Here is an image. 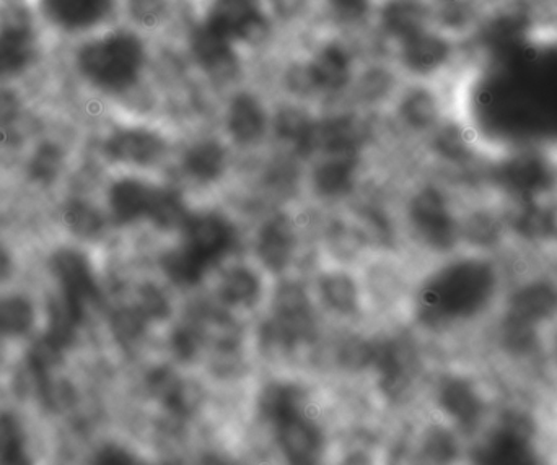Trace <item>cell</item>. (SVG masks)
I'll use <instances>...</instances> for the list:
<instances>
[{
    "label": "cell",
    "mask_w": 557,
    "mask_h": 465,
    "mask_svg": "<svg viewBox=\"0 0 557 465\" xmlns=\"http://www.w3.org/2000/svg\"><path fill=\"white\" fill-rule=\"evenodd\" d=\"M146 46L131 29H100L78 39L72 54L75 74L95 90L123 95L146 68Z\"/></svg>",
    "instance_id": "6da1fadb"
},
{
    "label": "cell",
    "mask_w": 557,
    "mask_h": 465,
    "mask_svg": "<svg viewBox=\"0 0 557 465\" xmlns=\"http://www.w3.org/2000/svg\"><path fill=\"white\" fill-rule=\"evenodd\" d=\"M183 241L162 257V268L178 285H196L212 265L237 246V230L222 215H189L183 224Z\"/></svg>",
    "instance_id": "7a4b0ae2"
},
{
    "label": "cell",
    "mask_w": 557,
    "mask_h": 465,
    "mask_svg": "<svg viewBox=\"0 0 557 465\" xmlns=\"http://www.w3.org/2000/svg\"><path fill=\"white\" fill-rule=\"evenodd\" d=\"M41 26L32 3H0V84L22 77L38 64Z\"/></svg>",
    "instance_id": "3957f363"
},
{
    "label": "cell",
    "mask_w": 557,
    "mask_h": 465,
    "mask_svg": "<svg viewBox=\"0 0 557 465\" xmlns=\"http://www.w3.org/2000/svg\"><path fill=\"white\" fill-rule=\"evenodd\" d=\"M474 262L448 265L425 281L419 297V317L428 326H441L470 314L476 306L478 268Z\"/></svg>",
    "instance_id": "277c9868"
},
{
    "label": "cell",
    "mask_w": 557,
    "mask_h": 465,
    "mask_svg": "<svg viewBox=\"0 0 557 465\" xmlns=\"http://www.w3.org/2000/svg\"><path fill=\"white\" fill-rule=\"evenodd\" d=\"M32 5L49 32L78 41L104 28L117 0H33Z\"/></svg>",
    "instance_id": "5b68a950"
},
{
    "label": "cell",
    "mask_w": 557,
    "mask_h": 465,
    "mask_svg": "<svg viewBox=\"0 0 557 465\" xmlns=\"http://www.w3.org/2000/svg\"><path fill=\"white\" fill-rule=\"evenodd\" d=\"M314 323L307 294L295 285H287L277 291L273 319L264 324L263 343L276 349H292L295 343L305 342L313 336Z\"/></svg>",
    "instance_id": "8992f818"
},
{
    "label": "cell",
    "mask_w": 557,
    "mask_h": 465,
    "mask_svg": "<svg viewBox=\"0 0 557 465\" xmlns=\"http://www.w3.org/2000/svg\"><path fill=\"white\" fill-rule=\"evenodd\" d=\"M52 277L58 280L59 290L69 303L84 311L88 303L100 297L90 262L77 249L64 248L55 251L49 261Z\"/></svg>",
    "instance_id": "52a82bcc"
},
{
    "label": "cell",
    "mask_w": 557,
    "mask_h": 465,
    "mask_svg": "<svg viewBox=\"0 0 557 465\" xmlns=\"http://www.w3.org/2000/svg\"><path fill=\"white\" fill-rule=\"evenodd\" d=\"M205 23L234 42L255 41L267 29L261 0H214Z\"/></svg>",
    "instance_id": "ba28073f"
},
{
    "label": "cell",
    "mask_w": 557,
    "mask_h": 465,
    "mask_svg": "<svg viewBox=\"0 0 557 465\" xmlns=\"http://www.w3.org/2000/svg\"><path fill=\"white\" fill-rule=\"evenodd\" d=\"M104 155L114 163L131 166H150L165 153V142L159 134L144 127L116 130L104 142Z\"/></svg>",
    "instance_id": "9c48e42d"
},
{
    "label": "cell",
    "mask_w": 557,
    "mask_h": 465,
    "mask_svg": "<svg viewBox=\"0 0 557 465\" xmlns=\"http://www.w3.org/2000/svg\"><path fill=\"white\" fill-rule=\"evenodd\" d=\"M411 221L419 235L437 249L454 244V222L444 198L435 189H424L411 202Z\"/></svg>",
    "instance_id": "30bf717a"
},
{
    "label": "cell",
    "mask_w": 557,
    "mask_h": 465,
    "mask_svg": "<svg viewBox=\"0 0 557 465\" xmlns=\"http://www.w3.org/2000/svg\"><path fill=\"white\" fill-rule=\"evenodd\" d=\"M157 186L147 185L136 178H123L113 183L108 192V205L114 222L120 225H131L147 218L156 204Z\"/></svg>",
    "instance_id": "8fae6325"
},
{
    "label": "cell",
    "mask_w": 557,
    "mask_h": 465,
    "mask_svg": "<svg viewBox=\"0 0 557 465\" xmlns=\"http://www.w3.org/2000/svg\"><path fill=\"white\" fill-rule=\"evenodd\" d=\"M278 447L290 463L311 464L320 460L323 451V435L320 428L301 414L277 425Z\"/></svg>",
    "instance_id": "7c38bea8"
},
{
    "label": "cell",
    "mask_w": 557,
    "mask_h": 465,
    "mask_svg": "<svg viewBox=\"0 0 557 465\" xmlns=\"http://www.w3.org/2000/svg\"><path fill=\"white\" fill-rule=\"evenodd\" d=\"M372 363L379 368L386 394L398 395L408 388L414 373V356L406 343L388 340L373 345Z\"/></svg>",
    "instance_id": "4fadbf2b"
},
{
    "label": "cell",
    "mask_w": 557,
    "mask_h": 465,
    "mask_svg": "<svg viewBox=\"0 0 557 465\" xmlns=\"http://www.w3.org/2000/svg\"><path fill=\"white\" fill-rule=\"evenodd\" d=\"M450 59V42L428 28L403 39V61L418 74H431Z\"/></svg>",
    "instance_id": "5bb4252c"
},
{
    "label": "cell",
    "mask_w": 557,
    "mask_h": 465,
    "mask_svg": "<svg viewBox=\"0 0 557 465\" xmlns=\"http://www.w3.org/2000/svg\"><path fill=\"white\" fill-rule=\"evenodd\" d=\"M294 227L285 215L271 218L258 238V254L270 271L281 272L294 252Z\"/></svg>",
    "instance_id": "9a60e30c"
},
{
    "label": "cell",
    "mask_w": 557,
    "mask_h": 465,
    "mask_svg": "<svg viewBox=\"0 0 557 465\" xmlns=\"http://www.w3.org/2000/svg\"><path fill=\"white\" fill-rule=\"evenodd\" d=\"M258 407L261 417L277 427L297 415L305 414V392L297 385L273 382L261 392Z\"/></svg>",
    "instance_id": "2e32d148"
},
{
    "label": "cell",
    "mask_w": 557,
    "mask_h": 465,
    "mask_svg": "<svg viewBox=\"0 0 557 465\" xmlns=\"http://www.w3.org/2000/svg\"><path fill=\"white\" fill-rule=\"evenodd\" d=\"M307 77L314 88L336 91L349 81L350 59L341 46L330 45L318 52L307 68Z\"/></svg>",
    "instance_id": "e0dca14e"
},
{
    "label": "cell",
    "mask_w": 557,
    "mask_h": 465,
    "mask_svg": "<svg viewBox=\"0 0 557 465\" xmlns=\"http://www.w3.org/2000/svg\"><path fill=\"white\" fill-rule=\"evenodd\" d=\"M227 126L238 143L258 142L267 130V113L257 98L238 95L228 108Z\"/></svg>",
    "instance_id": "ac0fdd59"
},
{
    "label": "cell",
    "mask_w": 557,
    "mask_h": 465,
    "mask_svg": "<svg viewBox=\"0 0 557 465\" xmlns=\"http://www.w3.org/2000/svg\"><path fill=\"white\" fill-rule=\"evenodd\" d=\"M357 169V153H333L314 169L318 192L326 198H339L352 189Z\"/></svg>",
    "instance_id": "d6986e66"
},
{
    "label": "cell",
    "mask_w": 557,
    "mask_h": 465,
    "mask_svg": "<svg viewBox=\"0 0 557 465\" xmlns=\"http://www.w3.org/2000/svg\"><path fill=\"white\" fill-rule=\"evenodd\" d=\"M189 45H191V52L196 61L206 71H224L234 62V41L215 32L206 23H201V26L193 32Z\"/></svg>",
    "instance_id": "ffe728a7"
},
{
    "label": "cell",
    "mask_w": 557,
    "mask_h": 465,
    "mask_svg": "<svg viewBox=\"0 0 557 465\" xmlns=\"http://www.w3.org/2000/svg\"><path fill=\"white\" fill-rule=\"evenodd\" d=\"M227 166V155L221 143L202 140L189 147L183 156L186 175L199 183H212L221 178Z\"/></svg>",
    "instance_id": "44dd1931"
},
{
    "label": "cell",
    "mask_w": 557,
    "mask_h": 465,
    "mask_svg": "<svg viewBox=\"0 0 557 465\" xmlns=\"http://www.w3.org/2000/svg\"><path fill=\"white\" fill-rule=\"evenodd\" d=\"M382 20L386 32L403 41L428 28L429 10L418 0H392L383 9Z\"/></svg>",
    "instance_id": "7402d4cb"
},
{
    "label": "cell",
    "mask_w": 557,
    "mask_h": 465,
    "mask_svg": "<svg viewBox=\"0 0 557 465\" xmlns=\"http://www.w3.org/2000/svg\"><path fill=\"white\" fill-rule=\"evenodd\" d=\"M48 306V332L45 336L65 352L74 343L85 313L69 303L61 293L51 298Z\"/></svg>",
    "instance_id": "603a6c76"
},
{
    "label": "cell",
    "mask_w": 557,
    "mask_h": 465,
    "mask_svg": "<svg viewBox=\"0 0 557 465\" xmlns=\"http://www.w3.org/2000/svg\"><path fill=\"white\" fill-rule=\"evenodd\" d=\"M35 321V306L28 298L22 294L0 298V337L26 336Z\"/></svg>",
    "instance_id": "cb8c5ba5"
},
{
    "label": "cell",
    "mask_w": 557,
    "mask_h": 465,
    "mask_svg": "<svg viewBox=\"0 0 557 465\" xmlns=\"http://www.w3.org/2000/svg\"><path fill=\"white\" fill-rule=\"evenodd\" d=\"M150 389L162 399L166 407L175 414L188 415L195 409L198 392L193 391L186 382L178 381L172 373L162 369L150 378Z\"/></svg>",
    "instance_id": "d4e9b609"
},
{
    "label": "cell",
    "mask_w": 557,
    "mask_h": 465,
    "mask_svg": "<svg viewBox=\"0 0 557 465\" xmlns=\"http://www.w3.org/2000/svg\"><path fill=\"white\" fill-rule=\"evenodd\" d=\"M65 153L61 147L52 142H45L36 147L28 162V176L33 183L49 186L61 176L64 169Z\"/></svg>",
    "instance_id": "484cf974"
},
{
    "label": "cell",
    "mask_w": 557,
    "mask_h": 465,
    "mask_svg": "<svg viewBox=\"0 0 557 465\" xmlns=\"http://www.w3.org/2000/svg\"><path fill=\"white\" fill-rule=\"evenodd\" d=\"M62 221L72 235L82 239H94L103 231L104 221L100 212L88 202L74 199L62 212Z\"/></svg>",
    "instance_id": "4316f807"
},
{
    "label": "cell",
    "mask_w": 557,
    "mask_h": 465,
    "mask_svg": "<svg viewBox=\"0 0 557 465\" xmlns=\"http://www.w3.org/2000/svg\"><path fill=\"white\" fill-rule=\"evenodd\" d=\"M26 461V435L22 422L10 412H0V463L23 464Z\"/></svg>",
    "instance_id": "83f0119b"
},
{
    "label": "cell",
    "mask_w": 557,
    "mask_h": 465,
    "mask_svg": "<svg viewBox=\"0 0 557 465\" xmlns=\"http://www.w3.org/2000/svg\"><path fill=\"white\" fill-rule=\"evenodd\" d=\"M188 217L182 196L173 189L159 188L149 221L162 230H172V228L183 227Z\"/></svg>",
    "instance_id": "f1b7e54d"
},
{
    "label": "cell",
    "mask_w": 557,
    "mask_h": 465,
    "mask_svg": "<svg viewBox=\"0 0 557 465\" xmlns=\"http://www.w3.org/2000/svg\"><path fill=\"white\" fill-rule=\"evenodd\" d=\"M222 298L228 304H253L260 294V281L247 268H234L225 275L221 288Z\"/></svg>",
    "instance_id": "f546056e"
},
{
    "label": "cell",
    "mask_w": 557,
    "mask_h": 465,
    "mask_svg": "<svg viewBox=\"0 0 557 465\" xmlns=\"http://www.w3.org/2000/svg\"><path fill=\"white\" fill-rule=\"evenodd\" d=\"M321 293L333 310L350 314L357 307V290L347 275H326L321 280Z\"/></svg>",
    "instance_id": "4dcf8cb0"
},
{
    "label": "cell",
    "mask_w": 557,
    "mask_h": 465,
    "mask_svg": "<svg viewBox=\"0 0 557 465\" xmlns=\"http://www.w3.org/2000/svg\"><path fill=\"white\" fill-rule=\"evenodd\" d=\"M313 123L307 120L305 114L295 110L284 111L277 117V133L282 139L290 140L300 152L308 153Z\"/></svg>",
    "instance_id": "1f68e13d"
},
{
    "label": "cell",
    "mask_w": 557,
    "mask_h": 465,
    "mask_svg": "<svg viewBox=\"0 0 557 465\" xmlns=\"http://www.w3.org/2000/svg\"><path fill=\"white\" fill-rule=\"evenodd\" d=\"M147 323H149V319L144 316L139 307H123V310H117L113 314L111 327H113V332L117 340L129 343L139 339L140 334L146 329Z\"/></svg>",
    "instance_id": "d6a6232c"
},
{
    "label": "cell",
    "mask_w": 557,
    "mask_h": 465,
    "mask_svg": "<svg viewBox=\"0 0 557 465\" xmlns=\"http://www.w3.org/2000/svg\"><path fill=\"white\" fill-rule=\"evenodd\" d=\"M23 114V100L18 91L0 84V133L12 130Z\"/></svg>",
    "instance_id": "836d02e7"
},
{
    "label": "cell",
    "mask_w": 557,
    "mask_h": 465,
    "mask_svg": "<svg viewBox=\"0 0 557 465\" xmlns=\"http://www.w3.org/2000/svg\"><path fill=\"white\" fill-rule=\"evenodd\" d=\"M403 113L412 126L424 127L434 120L435 106L429 95L416 93L408 98L405 106H403Z\"/></svg>",
    "instance_id": "e575fe53"
},
{
    "label": "cell",
    "mask_w": 557,
    "mask_h": 465,
    "mask_svg": "<svg viewBox=\"0 0 557 465\" xmlns=\"http://www.w3.org/2000/svg\"><path fill=\"white\" fill-rule=\"evenodd\" d=\"M201 334L198 327L188 326L175 330L172 337L173 350L180 360H191L198 355L199 347H201Z\"/></svg>",
    "instance_id": "d590c367"
},
{
    "label": "cell",
    "mask_w": 557,
    "mask_h": 465,
    "mask_svg": "<svg viewBox=\"0 0 557 465\" xmlns=\"http://www.w3.org/2000/svg\"><path fill=\"white\" fill-rule=\"evenodd\" d=\"M127 9L140 25H156L165 13V0H127Z\"/></svg>",
    "instance_id": "8d00e7d4"
},
{
    "label": "cell",
    "mask_w": 557,
    "mask_h": 465,
    "mask_svg": "<svg viewBox=\"0 0 557 465\" xmlns=\"http://www.w3.org/2000/svg\"><path fill=\"white\" fill-rule=\"evenodd\" d=\"M140 311H143L144 316L147 319H160V317L165 316L169 313V304H166L165 298L160 291H157V288L146 287L144 290H140L139 301L136 304Z\"/></svg>",
    "instance_id": "74e56055"
},
{
    "label": "cell",
    "mask_w": 557,
    "mask_h": 465,
    "mask_svg": "<svg viewBox=\"0 0 557 465\" xmlns=\"http://www.w3.org/2000/svg\"><path fill=\"white\" fill-rule=\"evenodd\" d=\"M330 5L344 22H356L366 15L370 0H330Z\"/></svg>",
    "instance_id": "f35d334b"
},
{
    "label": "cell",
    "mask_w": 557,
    "mask_h": 465,
    "mask_svg": "<svg viewBox=\"0 0 557 465\" xmlns=\"http://www.w3.org/2000/svg\"><path fill=\"white\" fill-rule=\"evenodd\" d=\"M13 274V257L5 246L0 244V284L9 280Z\"/></svg>",
    "instance_id": "ab89813d"
},
{
    "label": "cell",
    "mask_w": 557,
    "mask_h": 465,
    "mask_svg": "<svg viewBox=\"0 0 557 465\" xmlns=\"http://www.w3.org/2000/svg\"><path fill=\"white\" fill-rule=\"evenodd\" d=\"M100 463H111V464H121V463H129L131 457L127 456L124 451L117 450V448L111 447L107 448V450L101 451L100 456H98Z\"/></svg>",
    "instance_id": "60d3db41"
},
{
    "label": "cell",
    "mask_w": 557,
    "mask_h": 465,
    "mask_svg": "<svg viewBox=\"0 0 557 465\" xmlns=\"http://www.w3.org/2000/svg\"><path fill=\"white\" fill-rule=\"evenodd\" d=\"M2 339V337H0ZM3 359H5V349H3L2 340H0V366H2Z\"/></svg>",
    "instance_id": "b9f144b4"
}]
</instances>
